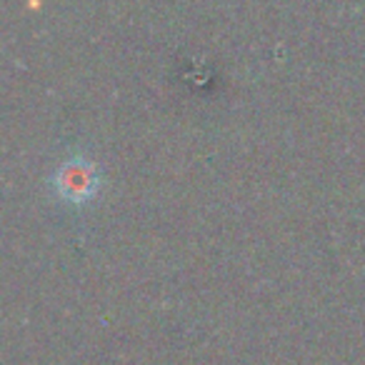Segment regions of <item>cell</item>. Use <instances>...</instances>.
Returning <instances> with one entry per match:
<instances>
[{
	"instance_id": "cell-1",
	"label": "cell",
	"mask_w": 365,
	"mask_h": 365,
	"mask_svg": "<svg viewBox=\"0 0 365 365\" xmlns=\"http://www.w3.org/2000/svg\"><path fill=\"white\" fill-rule=\"evenodd\" d=\"M53 188L61 200L83 205L96 198L101 190V170L86 155H71L58 165L56 175H53Z\"/></svg>"
}]
</instances>
